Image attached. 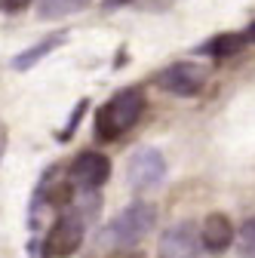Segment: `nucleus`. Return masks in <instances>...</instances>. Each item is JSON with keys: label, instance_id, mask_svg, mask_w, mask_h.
<instances>
[{"label": "nucleus", "instance_id": "nucleus-1", "mask_svg": "<svg viewBox=\"0 0 255 258\" xmlns=\"http://www.w3.org/2000/svg\"><path fill=\"white\" fill-rule=\"evenodd\" d=\"M157 224V209L154 203H130L123 212H117L105 228L92 237V243L99 249H126L145 240V234Z\"/></svg>", "mask_w": 255, "mask_h": 258}, {"label": "nucleus", "instance_id": "nucleus-2", "mask_svg": "<svg viewBox=\"0 0 255 258\" xmlns=\"http://www.w3.org/2000/svg\"><path fill=\"white\" fill-rule=\"evenodd\" d=\"M145 114V89L139 86H126L117 95H111L108 105L99 108L95 114V136L102 142L120 139L126 129H133Z\"/></svg>", "mask_w": 255, "mask_h": 258}, {"label": "nucleus", "instance_id": "nucleus-3", "mask_svg": "<svg viewBox=\"0 0 255 258\" xmlns=\"http://www.w3.org/2000/svg\"><path fill=\"white\" fill-rule=\"evenodd\" d=\"M86 237V218L80 212L58 215L40 243V258H71Z\"/></svg>", "mask_w": 255, "mask_h": 258}, {"label": "nucleus", "instance_id": "nucleus-4", "mask_svg": "<svg viewBox=\"0 0 255 258\" xmlns=\"http://www.w3.org/2000/svg\"><path fill=\"white\" fill-rule=\"evenodd\" d=\"M209 71L200 61H175L166 71L157 74V86L169 95H178V99H194V95L203 92Z\"/></svg>", "mask_w": 255, "mask_h": 258}, {"label": "nucleus", "instance_id": "nucleus-5", "mask_svg": "<svg viewBox=\"0 0 255 258\" xmlns=\"http://www.w3.org/2000/svg\"><path fill=\"white\" fill-rule=\"evenodd\" d=\"M166 175V160L157 148H139L130 157V166H126V178H130L133 190H151L163 181Z\"/></svg>", "mask_w": 255, "mask_h": 258}, {"label": "nucleus", "instance_id": "nucleus-6", "mask_svg": "<svg viewBox=\"0 0 255 258\" xmlns=\"http://www.w3.org/2000/svg\"><path fill=\"white\" fill-rule=\"evenodd\" d=\"M68 175L83 190H99L111 178V160L105 154H99V151H83L74 163H71Z\"/></svg>", "mask_w": 255, "mask_h": 258}, {"label": "nucleus", "instance_id": "nucleus-7", "mask_svg": "<svg viewBox=\"0 0 255 258\" xmlns=\"http://www.w3.org/2000/svg\"><path fill=\"white\" fill-rule=\"evenodd\" d=\"M200 234L194 231L190 221H181L175 228H169L160 237V255L163 258H200Z\"/></svg>", "mask_w": 255, "mask_h": 258}, {"label": "nucleus", "instance_id": "nucleus-8", "mask_svg": "<svg viewBox=\"0 0 255 258\" xmlns=\"http://www.w3.org/2000/svg\"><path fill=\"white\" fill-rule=\"evenodd\" d=\"M200 243L203 249L209 252H225L231 243H234V224L225 212H212L206 215L203 221V228H200Z\"/></svg>", "mask_w": 255, "mask_h": 258}, {"label": "nucleus", "instance_id": "nucleus-9", "mask_svg": "<svg viewBox=\"0 0 255 258\" xmlns=\"http://www.w3.org/2000/svg\"><path fill=\"white\" fill-rule=\"evenodd\" d=\"M65 40H68V34H65V31H52L49 37L37 40L34 46H28V49H22V52L13 58V68H16V71H31L37 61H43V58H46L52 49H58V46L65 43Z\"/></svg>", "mask_w": 255, "mask_h": 258}, {"label": "nucleus", "instance_id": "nucleus-10", "mask_svg": "<svg viewBox=\"0 0 255 258\" xmlns=\"http://www.w3.org/2000/svg\"><path fill=\"white\" fill-rule=\"evenodd\" d=\"M40 194H46L49 206H68L74 200V181H71V175L68 178H52V172H49V175H43Z\"/></svg>", "mask_w": 255, "mask_h": 258}, {"label": "nucleus", "instance_id": "nucleus-11", "mask_svg": "<svg viewBox=\"0 0 255 258\" xmlns=\"http://www.w3.org/2000/svg\"><path fill=\"white\" fill-rule=\"evenodd\" d=\"M246 43H249V40H246V34L228 31V34H218V37H212V40L203 46V52H209V55H215V58H231V55H237V52H240Z\"/></svg>", "mask_w": 255, "mask_h": 258}, {"label": "nucleus", "instance_id": "nucleus-12", "mask_svg": "<svg viewBox=\"0 0 255 258\" xmlns=\"http://www.w3.org/2000/svg\"><path fill=\"white\" fill-rule=\"evenodd\" d=\"M89 0H40V19H65L71 13H80Z\"/></svg>", "mask_w": 255, "mask_h": 258}, {"label": "nucleus", "instance_id": "nucleus-13", "mask_svg": "<svg viewBox=\"0 0 255 258\" xmlns=\"http://www.w3.org/2000/svg\"><path fill=\"white\" fill-rule=\"evenodd\" d=\"M237 249H240V258H255V218L243 221V228H240V240H237Z\"/></svg>", "mask_w": 255, "mask_h": 258}, {"label": "nucleus", "instance_id": "nucleus-14", "mask_svg": "<svg viewBox=\"0 0 255 258\" xmlns=\"http://www.w3.org/2000/svg\"><path fill=\"white\" fill-rule=\"evenodd\" d=\"M83 111H86V102H80V105H77V111H74V117H71V120H68V126H65V133H61V136H58L61 142H65L68 136H74V126L80 123V114H83Z\"/></svg>", "mask_w": 255, "mask_h": 258}, {"label": "nucleus", "instance_id": "nucleus-15", "mask_svg": "<svg viewBox=\"0 0 255 258\" xmlns=\"http://www.w3.org/2000/svg\"><path fill=\"white\" fill-rule=\"evenodd\" d=\"M28 4H31V0H0V13H10L13 16V13H22Z\"/></svg>", "mask_w": 255, "mask_h": 258}, {"label": "nucleus", "instance_id": "nucleus-16", "mask_svg": "<svg viewBox=\"0 0 255 258\" xmlns=\"http://www.w3.org/2000/svg\"><path fill=\"white\" fill-rule=\"evenodd\" d=\"M108 258H145V252H139V249H133V246H126V249H111Z\"/></svg>", "mask_w": 255, "mask_h": 258}, {"label": "nucleus", "instance_id": "nucleus-17", "mask_svg": "<svg viewBox=\"0 0 255 258\" xmlns=\"http://www.w3.org/2000/svg\"><path fill=\"white\" fill-rule=\"evenodd\" d=\"M123 4H130V0H105V10H117V7H123Z\"/></svg>", "mask_w": 255, "mask_h": 258}, {"label": "nucleus", "instance_id": "nucleus-18", "mask_svg": "<svg viewBox=\"0 0 255 258\" xmlns=\"http://www.w3.org/2000/svg\"><path fill=\"white\" fill-rule=\"evenodd\" d=\"M246 40H252V43H255V22L246 28Z\"/></svg>", "mask_w": 255, "mask_h": 258}]
</instances>
